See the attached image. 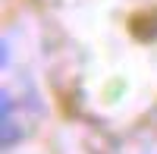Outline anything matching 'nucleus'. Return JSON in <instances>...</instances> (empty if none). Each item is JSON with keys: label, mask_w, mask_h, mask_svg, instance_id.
I'll list each match as a JSON object with an SVG mask.
<instances>
[{"label": "nucleus", "mask_w": 157, "mask_h": 154, "mask_svg": "<svg viewBox=\"0 0 157 154\" xmlns=\"http://www.w3.org/2000/svg\"><path fill=\"white\" fill-rule=\"evenodd\" d=\"M132 35L138 41H154L157 38V16L154 13H138V16H132Z\"/></svg>", "instance_id": "1"}, {"label": "nucleus", "mask_w": 157, "mask_h": 154, "mask_svg": "<svg viewBox=\"0 0 157 154\" xmlns=\"http://www.w3.org/2000/svg\"><path fill=\"white\" fill-rule=\"evenodd\" d=\"M22 126L13 120V117H0V145H3V151H10V148H16L19 142H22Z\"/></svg>", "instance_id": "2"}, {"label": "nucleus", "mask_w": 157, "mask_h": 154, "mask_svg": "<svg viewBox=\"0 0 157 154\" xmlns=\"http://www.w3.org/2000/svg\"><path fill=\"white\" fill-rule=\"evenodd\" d=\"M0 110H3V117L13 113V94L10 91H0Z\"/></svg>", "instance_id": "3"}, {"label": "nucleus", "mask_w": 157, "mask_h": 154, "mask_svg": "<svg viewBox=\"0 0 157 154\" xmlns=\"http://www.w3.org/2000/svg\"><path fill=\"white\" fill-rule=\"evenodd\" d=\"M0 63H3V66L10 63V41H3V44H0Z\"/></svg>", "instance_id": "4"}]
</instances>
